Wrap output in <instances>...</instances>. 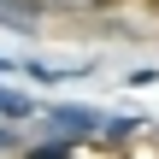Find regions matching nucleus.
Returning <instances> with one entry per match:
<instances>
[{
  "instance_id": "obj_2",
  "label": "nucleus",
  "mask_w": 159,
  "mask_h": 159,
  "mask_svg": "<svg viewBox=\"0 0 159 159\" xmlns=\"http://www.w3.org/2000/svg\"><path fill=\"white\" fill-rule=\"evenodd\" d=\"M35 112H41V106H35V100H30L24 89H6V83H0V118L24 124V118H35Z\"/></svg>"
},
{
  "instance_id": "obj_6",
  "label": "nucleus",
  "mask_w": 159,
  "mask_h": 159,
  "mask_svg": "<svg viewBox=\"0 0 159 159\" xmlns=\"http://www.w3.org/2000/svg\"><path fill=\"white\" fill-rule=\"evenodd\" d=\"M6 148H18V136H12V130H0V153H6Z\"/></svg>"
},
{
  "instance_id": "obj_5",
  "label": "nucleus",
  "mask_w": 159,
  "mask_h": 159,
  "mask_svg": "<svg viewBox=\"0 0 159 159\" xmlns=\"http://www.w3.org/2000/svg\"><path fill=\"white\" fill-rule=\"evenodd\" d=\"M6 71H24V65H18V59H6V53H0V77H6Z\"/></svg>"
},
{
  "instance_id": "obj_1",
  "label": "nucleus",
  "mask_w": 159,
  "mask_h": 159,
  "mask_svg": "<svg viewBox=\"0 0 159 159\" xmlns=\"http://www.w3.org/2000/svg\"><path fill=\"white\" fill-rule=\"evenodd\" d=\"M47 124H53L59 136H71V142H83V136H100V118H94V106H47Z\"/></svg>"
},
{
  "instance_id": "obj_4",
  "label": "nucleus",
  "mask_w": 159,
  "mask_h": 159,
  "mask_svg": "<svg viewBox=\"0 0 159 159\" xmlns=\"http://www.w3.org/2000/svg\"><path fill=\"white\" fill-rule=\"evenodd\" d=\"M47 6H71V12H89V6H106V0H47Z\"/></svg>"
},
{
  "instance_id": "obj_3",
  "label": "nucleus",
  "mask_w": 159,
  "mask_h": 159,
  "mask_svg": "<svg viewBox=\"0 0 159 159\" xmlns=\"http://www.w3.org/2000/svg\"><path fill=\"white\" fill-rule=\"evenodd\" d=\"M71 148H77L71 136H53V142H35L30 153H35V159H65V153H71Z\"/></svg>"
}]
</instances>
